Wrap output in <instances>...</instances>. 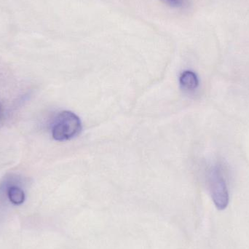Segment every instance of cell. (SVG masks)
I'll return each mask as SVG.
<instances>
[{
	"instance_id": "obj_1",
	"label": "cell",
	"mask_w": 249,
	"mask_h": 249,
	"mask_svg": "<svg viewBox=\"0 0 249 249\" xmlns=\"http://www.w3.org/2000/svg\"><path fill=\"white\" fill-rule=\"evenodd\" d=\"M82 123L79 117L70 111L60 112L52 127L53 138L58 142L70 140L80 134Z\"/></svg>"
},
{
	"instance_id": "obj_2",
	"label": "cell",
	"mask_w": 249,
	"mask_h": 249,
	"mask_svg": "<svg viewBox=\"0 0 249 249\" xmlns=\"http://www.w3.org/2000/svg\"><path fill=\"white\" fill-rule=\"evenodd\" d=\"M208 181L211 196L215 206L219 210H225L229 203V193L223 172L219 165H215L211 169Z\"/></svg>"
},
{
	"instance_id": "obj_3",
	"label": "cell",
	"mask_w": 249,
	"mask_h": 249,
	"mask_svg": "<svg viewBox=\"0 0 249 249\" xmlns=\"http://www.w3.org/2000/svg\"><path fill=\"white\" fill-rule=\"evenodd\" d=\"M179 83L184 90H193L198 87L199 80L196 73L192 71H184L180 76Z\"/></svg>"
},
{
	"instance_id": "obj_4",
	"label": "cell",
	"mask_w": 249,
	"mask_h": 249,
	"mask_svg": "<svg viewBox=\"0 0 249 249\" xmlns=\"http://www.w3.org/2000/svg\"><path fill=\"white\" fill-rule=\"evenodd\" d=\"M7 196L10 201L14 205H21L25 200L24 192L16 186H12L8 189Z\"/></svg>"
},
{
	"instance_id": "obj_5",
	"label": "cell",
	"mask_w": 249,
	"mask_h": 249,
	"mask_svg": "<svg viewBox=\"0 0 249 249\" xmlns=\"http://www.w3.org/2000/svg\"><path fill=\"white\" fill-rule=\"evenodd\" d=\"M161 1L172 7H181L187 2V0H161Z\"/></svg>"
}]
</instances>
